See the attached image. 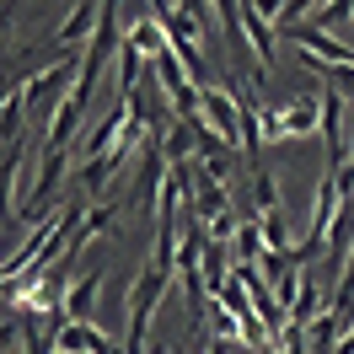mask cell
Listing matches in <instances>:
<instances>
[{"label": "cell", "instance_id": "cell-7", "mask_svg": "<svg viewBox=\"0 0 354 354\" xmlns=\"http://www.w3.org/2000/svg\"><path fill=\"white\" fill-rule=\"evenodd\" d=\"M59 354H113V344L91 322H70V328H59Z\"/></svg>", "mask_w": 354, "mask_h": 354}, {"label": "cell", "instance_id": "cell-1", "mask_svg": "<svg viewBox=\"0 0 354 354\" xmlns=\"http://www.w3.org/2000/svg\"><path fill=\"white\" fill-rule=\"evenodd\" d=\"M161 290H167V279L156 274V263H145L140 279L129 285V333H124V349L118 354H145L151 349V311H156V301H161Z\"/></svg>", "mask_w": 354, "mask_h": 354}, {"label": "cell", "instance_id": "cell-10", "mask_svg": "<svg viewBox=\"0 0 354 354\" xmlns=\"http://www.w3.org/2000/svg\"><path fill=\"white\" fill-rule=\"evenodd\" d=\"M354 17V0H338V6H311V22L322 27V32H333V27H344Z\"/></svg>", "mask_w": 354, "mask_h": 354}, {"label": "cell", "instance_id": "cell-4", "mask_svg": "<svg viewBox=\"0 0 354 354\" xmlns=\"http://www.w3.org/2000/svg\"><path fill=\"white\" fill-rule=\"evenodd\" d=\"M242 38H247V48H252V59H258V70H274V27H268V17H263V6H242Z\"/></svg>", "mask_w": 354, "mask_h": 354}, {"label": "cell", "instance_id": "cell-11", "mask_svg": "<svg viewBox=\"0 0 354 354\" xmlns=\"http://www.w3.org/2000/svg\"><path fill=\"white\" fill-rule=\"evenodd\" d=\"M204 354H231V344H225V338H215V344H204Z\"/></svg>", "mask_w": 354, "mask_h": 354}, {"label": "cell", "instance_id": "cell-8", "mask_svg": "<svg viewBox=\"0 0 354 354\" xmlns=\"http://www.w3.org/2000/svg\"><path fill=\"white\" fill-rule=\"evenodd\" d=\"M97 295H102V274L91 268V274H81V279L70 285L65 317H70V322H91V306H97Z\"/></svg>", "mask_w": 354, "mask_h": 354}, {"label": "cell", "instance_id": "cell-5", "mask_svg": "<svg viewBox=\"0 0 354 354\" xmlns=\"http://www.w3.org/2000/svg\"><path fill=\"white\" fill-rule=\"evenodd\" d=\"M97 22H102V6H97V0H86V6H75V11H70V22L59 27L54 38H59V48H81V44H91V38H97Z\"/></svg>", "mask_w": 354, "mask_h": 354}, {"label": "cell", "instance_id": "cell-3", "mask_svg": "<svg viewBox=\"0 0 354 354\" xmlns=\"http://www.w3.org/2000/svg\"><path fill=\"white\" fill-rule=\"evenodd\" d=\"M279 134L285 140L322 134V97H290L285 108H279Z\"/></svg>", "mask_w": 354, "mask_h": 354}, {"label": "cell", "instance_id": "cell-6", "mask_svg": "<svg viewBox=\"0 0 354 354\" xmlns=\"http://www.w3.org/2000/svg\"><path fill=\"white\" fill-rule=\"evenodd\" d=\"M108 225H113V209H108V204H91V209H86V221L75 225V236H70V247H65V274L75 268V258H81V247H86L91 236H102Z\"/></svg>", "mask_w": 354, "mask_h": 354}, {"label": "cell", "instance_id": "cell-2", "mask_svg": "<svg viewBox=\"0 0 354 354\" xmlns=\"http://www.w3.org/2000/svg\"><path fill=\"white\" fill-rule=\"evenodd\" d=\"M199 97H204V118H209V129L236 151V145H242V108H236L231 86H204Z\"/></svg>", "mask_w": 354, "mask_h": 354}, {"label": "cell", "instance_id": "cell-12", "mask_svg": "<svg viewBox=\"0 0 354 354\" xmlns=\"http://www.w3.org/2000/svg\"><path fill=\"white\" fill-rule=\"evenodd\" d=\"M268 354H285V349H279V344H274V349H268Z\"/></svg>", "mask_w": 354, "mask_h": 354}, {"label": "cell", "instance_id": "cell-9", "mask_svg": "<svg viewBox=\"0 0 354 354\" xmlns=\"http://www.w3.org/2000/svg\"><path fill=\"white\" fill-rule=\"evenodd\" d=\"M65 161H70V151H44V172H38V188H32V204L54 199V188L65 177Z\"/></svg>", "mask_w": 354, "mask_h": 354}]
</instances>
